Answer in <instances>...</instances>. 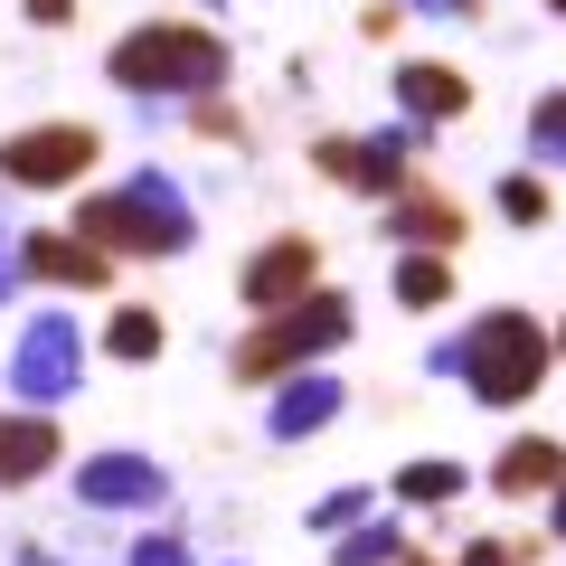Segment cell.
<instances>
[{"mask_svg": "<svg viewBox=\"0 0 566 566\" xmlns=\"http://www.w3.org/2000/svg\"><path fill=\"white\" fill-rule=\"evenodd\" d=\"M547 359H557V331L528 312H482L472 331L434 340V378H463L482 406H528L547 387Z\"/></svg>", "mask_w": 566, "mask_h": 566, "instance_id": "1", "label": "cell"}, {"mask_svg": "<svg viewBox=\"0 0 566 566\" xmlns=\"http://www.w3.org/2000/svg\"><path fill=\"white\" fill-rule=\"evenodd\" d=\"M20 566H57V557H48V547H20Z\"/></svg>", "mask_w": 566, "mask_h": 566, "instance_id": "30", "label": "cell"}, {"mask_svg": "<svg viewBox=\"0 0 566 566\" xmlns=\"http://www.w3.org/2000/svg\"><path fill=\"white\" fill-rule=\"evenodd\" d=\"M57 472V424H48V406H10L0 416V491H29Z\"/></svg>", "mask_w": 566, "mask_h": 566, "instance_id": "11", "label": "cell"}, {"mask_svg": "<svg viewBox=\"0 0 566 566\" xmlns=\"http://www.w3.org/2000/svg\"><path fill=\"white\" fill-rule=\"evenodd\" d=\"M491 208H501L510 227H547V180H528V170H510V180L491 189Z\"/></svg>", "mask_w": 566, "mask_h": 566, "instance_id": "21", "label": "cell"}, {"mask_svg": "<svg viewBox=\"0 0 566 566\" xmlns=\"http://www.w3.org/2000/svg\"><path fill=\"white\" fill-rule=\"evenodd\" d=\"M340 406H349V387L331 378V368H303V378H283V387H274V416H264V434H274V444H303V434H322Z\"/></svg>", "mask_w": 566, "mask_h": 566, "instance_id": "10", "label": "cell"}, {"mask_svg": "<svg viewBox=\"0 0 566 566\" xmlns=\"http://www.w3.org/2000/svg\"><path fill=\"white\" fill-rule=\"evenodd\" d=\"M397 104L416 123H463L472 114V85L453 76V66H434V57H397Z\"/></svg>", "mask_w": 566, "mask_h": 566, "instance_id": "13", "label": "cell"}, {"mask_svg": "<svg viewBox=\"0 0 566 566\" xmlns=\"http://www.w3.org/2000/svg\"><path fill=\"white\" fill-rule=\"evenodd\" d=\"M397 501H406V510H444V501H463V463H406V472H397Z\"/></svg>", "mask_w": 566, "mask_h": 566, "instance_id": "18", "label": "cell"}, {"mask_svg": "<svg viewBox=\"0 0 566 566\" xmlns=\"http://www.w3.org/2000/svg\"><path fill=\"white\" fill-rule=\"evenodd\" d=\"M340 340H349V303H340V293H312V303L274 312L264 331H245L227 368H237L245 387H283V378H303L312 359H331Z\"/></svg>", "mask_w": 566, "mask_h": 566, "instance_id": "4", "label": "cell"}, {"mask_svg": "<svg viewBox=\"0 0 566 566\" xmlns=\"http://www.w3.org/2000/svg\"><path fill=\"white\" fill-rule=\"evenodd\" d=\"M406 557V538H397V520H359L340 538V566H397Z\"/></svg>", "mask_w": 566, "mask_h": 566, "instance_id": "19", "label": "cell"}, {"mask_svg": "<svg viewBox=\"0 0 566 566\" xmlns=\"http://www.w3.org/2000/svg\"><path fill=\"white\" fill-rule=\"evenodd\" d=\"M237 293L255 312H293V303H312L322 293V245L312 237H274V245H255L245 255V274H237Z\"/></svg>", "mask_w": 566, "mask_h": 566, "instance_id": "8", "label": "cell"}, {"mask_svg": "<svg viewBox=\"0 0 566 566\" xmlns=\"http://www.w3.org/2000/svg\"><path fill=\"white\" fill-rule=\"evenodd\" d=\"M76 237L104 245V255H189L199 245V208H189V189L170 180V170H133L123 189H104V199L76 208Z\"/></svg>", "mask_w": 566, "mask_h": 566, "instance_id": "3", "label": "cell"}, {"mask_svg": "<svg viewBox=\"0 0 566 566\" xmlns=\"http://www.w3.org/2000/svg\"><path fill=\"white\" fill-rule=\"evenodd\" d=\"M547 10H557V20H566V0H547Z\"/></svg>", "mask_w": 566, "mask_h": 566, "instance_id": "33", "label": "cell"}, {"mask_svg": "<svg viewBox=\"0 0 566 566\" xmlns=\"http://www.w3.org/2000/svg\"><path fill=\"white\" fill-rule=\"evenodd\" d=\"M20 264H29L39 283H114V255L85 245L76 227H66V237H20Z\"/></svg>", "mask_w": 566, "mask_h": 566, "instance_id": "15", "label": "cell"}, {"mask_svg": "<svg viewBox=\"0 0 566 566\" xmlns=\"http://www.w3.org/2000/svg\"><path fill=\"white\" fill-rule=\"evenodd\" d=\"M387 245H416V255H453L463 245V208L434 199V189H406V199H387Z\"/></svg>", "mask_w": 566, "mask_h": 566, "instance_id": "12", "label": "cell"}, {"mask_svg": "<svg viewBox=\"0 0 566 566\" xmlns=\"http://www.w3.org/2000/svg\"><path fill=\"white\" fill-rule=\"evenodd\" d=\"M20 10H29L39 29H66V20H76V0H20Z\"/></svg>", "mask_w": 566, "mask_h": 566, "instance_id": "26", "label": "cell"}, {"mask_svg": "<svg viewBox=\"0 0 566 566\" xmlns=\"http://www.w3.org/2000/svg\"><path fill=\"white\" fill-rule=\"evenodd\" d=\"M547 528H557V538H566V482L547 491Z\"/></svg>", "mask_w": 566, "mask_h": 566, "instance_id": "29", "label": "cell"}, {"mask_svg": "<svg viewBox=\"0 0 566 566\" xmlns=\"http://www.w3.org/2000/svg\"><path fill=\"white\" fill-rule=\"evenodd\" d=\"M528 557H538V547H528V538H520V547H501V538H472V547H463V557H453V566H528Z\"/></svg>", "mask_w": 566, "mask_h": 566, "instance_id": "25", "label": "cell"}, {"mask_svg": "<svg viewBox=\"0 0 566 566\" xmlns=\"http://www.w3.org/2000/svg\"><path fill=\"white\" fill-rule=\"evenodd\" d=\"M123 566H189V538H180V528H151V538H133Z\"/></svg>", "mask_w": 566, "mask_h": 566, "instance_id": "23", "label": "cell"}, {"mask_svg": "<svg viewBox=\"0 0 566 566\" xmlns=\"http://www.w3.org/2000/svg\"><path fill=\"white\" fill-rule=\"evenodd\" d=\"M406 10H424V20H472L482 0H406Z\"/></svg>", "mask_w": 566, "mask_h": 566, "instance_id": "27", "label": "cell"}, {"mask_svg": "<svg viewBox=\"0 0 566 566\" xmlns=\"http://www.w3.org/2000/svg\"><path fill=\"white\" fill-rule=\"evenodd\" d=\"M20 274H29V264H20V245L0 237V303H10V283H20Z\"/></svg>", "mask_w": 566, "mask_h": 566, "instance_id": "28", "label": "cell"}, {"mask_svg": "<svg viewBox=\"0 0 566 566\" xmlns=\"http://www.w3.org/2000/svg\"><path fill=\"white\" fill-rule=\"evenodd\" d=\"M528 151H538L547 170L566 161V85H557V95H538V104H528Z\"/></svg>", "mask_w": 566, "mask_h": 566, "instance_id": "20", "label": "cell"}, {"mask_svg": "<svg viewBox=\"0 0 566 566\" xmlns=\"http://www.w3.org/2000/svg\"><path fill=\"white\" fill-rule=\"evenodd\" d=\"M303 520H312V538H349V528L368 520V491H331V501H312Z\"/></svg>", "mask_w": 566, "mask_h": 566, "instance_id": "22", "label": "cell"}, {"mask_svg": "<svg viewBox=\"0 0 566 566\" xmlns=\"http://www.w3.org/2000/svg\"><path fill=\"white\" fill-rule=\"evenodd\" d=\"M444 293H453V264H444V255H416V245H406V255H397V303H406V312H434Z\"/></svg>", "mask_w": 566, "mask_h": 566, "instance_id": "17", "label": "cell"}, {"mask_svg": "<svg viewBox=\"0 0 566 566\" xmlns=\"http://www.w3.org/2000/svg\"><path fill=\"white\" fill-rule=\"evenodd\" d=\"M189 133H199V142H237V133H245V123H237V114H227V104H218V95H199V104H189Z\"/></svg>", "mask_w": 566, "mask_h": 566, "instance_id": "24", "label": "cell"}, {"mask_svg": "<svg viewBox=\"0 0 566 566\" xmlns=\"http://www.w3.org/2000/svg\"><path fill=\"white\" fill-rule=\"evenodd\" d=\"M557 359H566V322H557Z\"/></svg>", "mask_w": 566, "mask_h": 566, "instance_id": "32", "label": "cell"}, {"mask_svg": "<svg viewBox=\"0 0 566 566\" xmlns=\"http://www.w3.org/2000/svg\"><path fill=\"white\" fill-rule=\"evenodd\" d=\"M95 151H104L95 123H29V133L0 142V180L10 189H76L95 170Z\"/></svg>", "mask_w": 566, "mask_h": 566, "instance_id": "5", "label": "cell"}, {"mask_svg": "<svg viewBox=\"0 0 566 566\" xmlns=\"http://www.w3.org/2000/svg\"><path fill=\"white\" fill-rule=\"evenodd\" d=\"M566 482V444L557 434H520V444H501V463H491V491L501 501H538V491Z\"/></svg>", "mask_w": 566, "mask_h": 566, "instance_id": "14", "label": "cell"}, {"mask_svg": "<svg viewBox=\"0 0 566 566\" xmlns=\"http://www.w3.org/2000/svg\"><path fill=\"white\" fill-rule=\"evenodd\" d=\"M76 378H85V331L66 322V312H39V322L20 331V349H10V387H20V406L76 397Z\"/></svg>", "mask_w": 566, "mask_h": 566, "instance_id": "6", "label": "cell"}, {"mask_svg": "<svg viewBox=\"0 0 566 566\" xmlns=\"http://www.w3.org/2000/svg\"><path fill=\"white\" fill-rule=\"evenodd\" d=\"M199 10H218V0H199Z\"/></svg>", "mask_w": 566, "mask_h": 566, "instance_id": "34", "label": "cell"}, {"mask_svg": "<svg viewBox=\"0 0 566 566\" xmlns=\"http://www.w3.org/2000/svg\"><path fill=\"white\" fill-rule=\"evenodd\" d=\"M76 501L85 510H170V472L142 453H95L76 463Z\"/></svg>", "mask_w": 566, "mask_h": 566, "instance_id": "9", "label": "cell"}, {"mask_svg": "<svg viewBox=\"0 0 566 566\" xmlns=\"http://www.w3.org/2000/svg\"><path fill=\"white\" fill-rule=\"evenodd\" d=\"M114 85L123 95H142V104H199V95H218L227 85V39L208 20H142V29H123L114 39Z\"/></svg>", "mask_w": 566, "mask_h": 566, "instance_id": "2", "label": "cell"}, {"mask_svg": "<svg viewBox=\"0 0 566 566\" xmlns=\"http://www.w3.org/2000/svg\"><path fill=\"white\" fill-rule=\"evenodd\" d=\"M312 170L340 180V189H359V199H406V133H368V142L322 133L312 142Z\"/></svg>", "mask_w": 566, "mask_h": 566, "instance_id": "7", "label": "cell"}, {"mask_svg": "<svg viewBox=\"0 0 566 566\" xmlns=\"http://www.w3.org/2000/svg\"><path fill=\"white\" fill-rule=\"evenodd\" d=\"M161 340H170V331H161V312H151V303H123L114 322H104V359H123V368H151V359H161Z\"/></svg>", "mask_w": 566, "mask_h": 566, "instance_id": "16", "label": "cell"}, {"mask_svg": "<svg viewBox=\"0 0 566 566\" xmlns=\"http://www.w3.org/2000/svg\"><path fill=\"white\" fill-rule=\"evenodd\" d=\"M397 566H434V557H416V547H406V557H397Z\"/></svg>", "mask_w": 566, "mask_h": 566, "instance_id": "31", "label": "cell"}]
</instances>
